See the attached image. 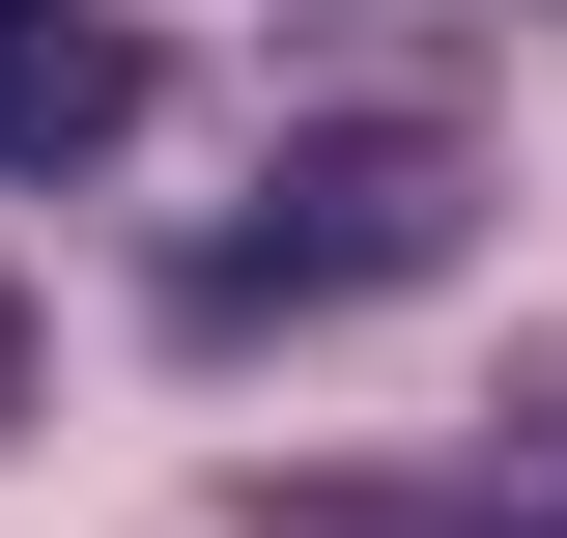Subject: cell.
I'll return each instance as SVG.
<instances>
[{"label":"cell","instance_id":"cell-2","mask_svg":"<svg viewBox=\"0 0 567 538\" xmlns=\"http://www.w3.org/2000/svg\"><path fill=\"white\" fill-rule=\"evenodd\" d=\"M114 114H142V29H85V0H0V170H85Z\"/></svg>","mask_w":567,"mask_h":538},{"label":"cell","instance_id":"cell-1","mask_svg":"<svg viewBox=\"0 0 567 538\" xmlns=\"http://www.w3.org/2000/svg\"><path fill=\"white\" fill-rule=\"evenodd\" d=\"M425 256H454V142H425V114H341V142H284V170H256V227L171 256V312L256 340V312H341V283H425Z\"/></svg>","mask_w":567,"mask_h":538},{"label":"cell","instance_id":"cell-3","mask_svg":"<svg viewBox=\"0 0 567 538\" xmlns=\"http://www.w3.org/2000/svg\"><path fill=\"white\" fill-rule=\"evenodd\" d=\"M0 425H29V283H0Z\"/></svg>","mask_w":567,"mask_h":538}]
</instances>
